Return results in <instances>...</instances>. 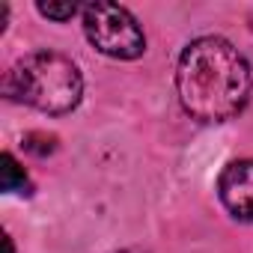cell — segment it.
<instances>
[{"label":"cell","mask_w":253,"mask_h":253,"mask_svg":"<svg viewBox=\"0 0 253 253\" xmlns=\"http://www.w3.org/2000/svg\"><path fill=\"white\" fill-rule=\"evenodd\" d=\"M0 188H3L6 194H15V191H30V179L27 173L18 167V161L12 158V152H3V158H0Z\"/></svg>","instance_id":"obj_5"},{"label":"cell","mask_w":253,"mask_h":253,"mask_svg":"<svg viewBox=\"0 0 253 253\" xmlns=\"http://www.w3.org/2000/svg\"><path fill=\"white\" fill-rule=\"evenodd\" d=\"M45 18H51V21H69L72 15H78V3H72V0H66V3H51V0H48V3H45V0H39V6H36Z\"/></svg>","instance_id":"obj_6"},{"label":"cell","mask_w":253,"mask_h":253,"mask_svg":"<svg viewBox=\"0 0 253 253\" xmlns=\"http://www.w3.org/2000/svg\"><path fill=\"white\" fill-rule=\"evenodd\" d=\"M217 194L232 217L253 223V158L226 164L217 179Z\"/></svg>","instance_id":"obj_4"},{"label":"cell","mask_w":253,"mask_h":253,"mask_svg":"<svg viewBox=\"0 0 253 253\" xmlns=\"http://www.w3.org/2000/svg\"><path fill=\"white\" fill-rule=\"evenodd\" d=\"M84 33L95 51L113 60H137L146 51V36L137 18L119 3L84 6Z\"/></svg>","instance_id":"obj_3"},{"label":"cell","mask_w":253,"mask_h":253,"mask_svg":"<svg viewBox=\"0 0 253 253\" xmlns=\"http://www.w3.org/2000/svg\"><path fill=\"white\" fill-rule=\"evenodd\" d=\"M116 253H143V250H116Z\"/></svg>","instance_id":"obj_8"},{"label":"cell","mask_w":253,"mask_h":253,"mask_svg":"<svg viewBox=\"0 0 253 253\" xmlns=\"http://www.w3.org/2000/svg\"><path fill=\"white\" fill-rule=\"evenodd\" d=\"M250 66L244 54L220 39H194L176 66V92L188 116L197 122H226L238 116L250 98Z\"/></svg>","instance_id":"obj_1"},{"label":"cell","mask_w":253,"mask_h":253,"mask_svg":"<svg viewBox=\"0 0 253 253\" xmlns=\"http://www.w3.org/2000/svg\"><path fill=\"white\" fill-rule=\"evenodd\" d=\"M3 247H6V253H15V247H12V238H9V235L3 238Z\"/></svg>","instance_id":"obj_7"},{"label":"cell","mask_w":253,"mask_h":253,"mask_svg":"<svg viewBox=\"0 0 253 253\" xmlns=\"http://www.w3.org/2000/svg\"><path fill=\"white\" fill-rule=\"evenodd\" d=\"M3 92L12 101L36 107L48 116H60L81 104L84 78L69 57L57 51H36L21 57L6 72Z\"/></svg>","instance_id":"obj_2"}]
</instances>
